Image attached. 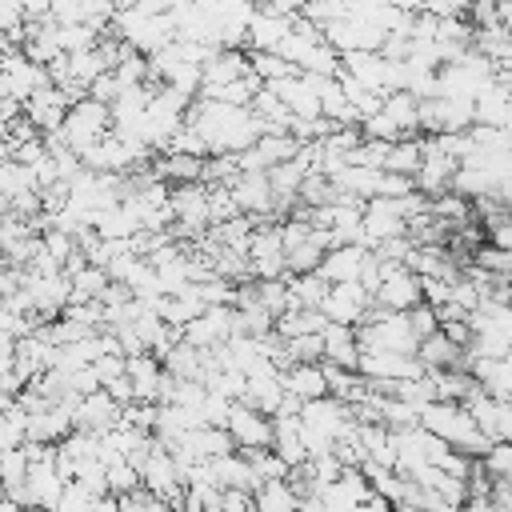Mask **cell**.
<instances>
[{"label":"cell","mask_w":512,"mask_h":512,"mask_svg":"<svg viewBox=\"0 0 512 512\" xmlns=\"http://www.w3.org/2000/svg\"><path fill=\"white\" fill-rule=\"evenodd\" d=\"M52 88V72L48 64H36L24 48L16 44H4V64H0V92L12 96V100H32L36 92Z\"/></svg>","instance_id":"obj_5"},{"label":"cell","mask_w":512,"mask_h":512,"mask_svg":"<svg viewBox=\"0 0 512 512\" xmlns=\"http://www.w3.org/2000/svg\"><path fill=\"white\" fill-rule=\"evenodd\" d=\"M288 288H292V308H320L332 284L320 272H304V276H288Z\"/></svg>","instance_id":"obj_27"},{"label":"cell","mask_w":512,"mask_h":512,"mask_svg":"<svg viewBox=\"0 0 512 512\" xmlns=\"http://www.w3.org/2000/svg\"><path fill=\"white\" fill-rule=\"evenodd\" d=\"M480 464H484V472H488L492 480H512V440H496V444L480 456Z\"/></svg>","instance_id":"obj_37"},{"label":"cell","mask_w":512,"mask_h":512,"mask_svg":"<svg viewBox=\"0 0 512 512\" xmlns=\"http://www.w3.org/2000/svg\"><path fill=\"white\" fill-rule=\"evenodd\" d=\"M456 168H460V160H452L432 136H424V164H420V172L412 176V180H416V192H424L428 200L452 192V176H456Z\"/></svg>","instance_id":"obj_12"},{"label":"cell","mask_w":512,"mask_h":512,"mask_svg":"<svg viewBox=\"0 0 512 512\" xmlns=\"http://www.w3.org/2000/svg\"><path fill=\"white\" fill-rule=\"evenodd\" d=\"M368 252H372V248H364V244H340V248H328V252H324V260H320V276H324L328 284L360 280Z\"/></svg>","instance_id":"obj_17"},{"label":"cell","mask_w":512,"mask_h":512,"mask_svg":"<svg viewBox=\"0 0 512 512\" xmlns=\"http://www.w3.org/2000/svg\"><path fill=\"white\" fill-rule=\"evenodd\" d=\"M284 360H288V364H320V360H324V332L288 336V340H284Z\"/></svg>","instance_id":"obj_30"},{"label":"cell","mask_w":512,"mask_h":512,"mask_svg":"<svg viewBox=\"0 0 512 512\" xmlns=\"http://www.w3.org/2000/svg\"><path fill=\"white\" fill-rule=\"evenodd\" d=\"M320 308H324V316H328V320L360 328V324L372 316L376 296H372L360 280H344V284H332V288H328V296H324V304H320Z\"/></svg>","instance_id":"obj_10"},{"label":"cell","mask_w":512,"mask_h":512,"mask_svg":"<svg viewBox=\"0 0 512 512\" xmlns=\"http://www.w3.org/2000/svg\"><path fill=\"white\" fill-rule=\"evenodd\" d=\"M228 432H232V440H236L240 452H260V448H272V440H276V420H272L268 412H260V408H252V404H244V400H236V408H232V416H228Z\"/></svg>","instance_id":"obj_11"},{"label":"cell","mask_w":512,"mask_h":512,"mask_svg":"<svg viewBox=\"0 0 512 512\" xmlns=\"http://www.w3.org/2000/svg\"><path fill=\"white\" fill-rule=\"evenodd\" d=\"M416 304H424V284H420V276H416L404 260H384V280H380V288H376V308L412 312Z\"/></svg>","instance_id":"obj_9"},{"label":"cell","mask_w":512,"mask_h":512,"mask_svg":"<svg viewBox=\"0 0 512 512\" xmlns=\"http://www.w3.org/2000/svg\"><path fill=\"white\" fill-rule=\"evenodd\" d=\"M476 124H488V128H508L512 124V88L504 80L488 84L476 96Z\"/></svg>","instance_id":"obj_20"},{"label":"cell","mask_w":512,"mask_h":512,"mask_svg":"<svg viewBox=\"0 0 512 512\" xmlns=\"http://www.w3.org/2000/svg\"><path fill=\"white\" fill-rule=\"evenodd\" d=\"M364 348H388V352H420V332L412 328L408 312H388V308H372V316L356 328Z\"/></svg>","instance_id":"obj_3"},{"label":"cell","mask_w":512,"mask_h":512,"mask_svg":"<svg viewBox=\"0 0 512 512\" xmlns=\"http://www.w3.org/2000/svg\"><path fill=\"white\" fill-rule=\"evenodd\" d=\"M372 388L388 392L396 380H416L424 376L428 368L420 364V356H408V352H388V348H364L360 344V368H356Z\"/></svg>","instance_id":"obj_7"},{"label":"cell","mask_w":512,"mask_h":512,"mask_svg":"<svg viewBox=\"0 0 512 512\" xmlns=\"http://www.w3.org/2000/svg\"><path fill=\"white\" fill-rule=\"evenodd\" d=\"M172 208H176V224L172 236L176 240H200L204 232H212V192L204 180L196 184H172Z\"/></svg>","instance_id":"obj_6"},{"label":"cell","mask_w":512,"mask_h":512,"mask_svg":"<svg viewBox=\"0 0 512 512\" xmlns=\"http://www.w3.org/2000/svg\"><path fill=\"white\" fill-rule=\"evenodd\" d=\"M232 196H236L240 212H248V216H256V220L280 216L276 188H272V176H268V172H240V176L232 180Z\"/></svg>","instance_id":"obj_13"},{"label":"cell","mask_w":512,"mask_h":512,"mask_svg":"<svg viewBox=\"0 0 512 512\" xmlns=\"http://www.w3.org/2000/svg\"><path fill=\"white\" fill-rule=\"evenodd\" d=\"M324 244L316 236H308L304 244L288 248V276H304V272H320V260H324Z\"/></svg>","instance_id":"obj_31"},{"label":"cell","mask_w":512,"mask_h":512,"mask_svg":"<svg viewBox=\"0 0 512 512\" xmlns=\"http://www.w3.org/2000/svg\"><path fill=\"white\" fill-rule=\"evenodd\" d=\"M256 512H300V492L292 480H268L256 492Z\"/></svg>","instance_id":"obj_26"},{"label":"cell","mask_w":512,"mask_h":512,"mask_svg":"<svg viewBox=\"0 0 512 512\" xmlns=\"http://www.w3.org/2000/svg\"><path fill=\"white\" fill-rule=\"evenodd\" d=\"M248 72H252V56H244L240 48H220V52L204 64V88H200V92L220 88V84H232V80H240V76H248Z\"/></svg>","instance_id":"obj_19"},{"label":"cell","mask_w":512,"mask_h":512,"mask_svg":"<svg viewBox=\"0 0 512 512\" xmlns=\"http://www.w3.org/2000/svg\"><path fill=\"white\" fill-rule=\"evenodd\" d=\"M328 328V316L324 308H288L284 316H276V336L288 340V336H308V332H324Z\"/></svg>","instance_id":"obj_24"},{"label":"cell","mask_w":512,"mask_h":512,"mask_svg":"<svg viewBox=\"0 0 512 512\" xmlns=\"http://www.w3.org/2000/svg\"><path fill=\"white\" fill-rule=\"evenodd\" d=\"M336 196H340V188L332 184V176H324V172H308V180H304V188H300V204H304V208L332 204Z\"/></svg>","instance_id":"obj_34"},{"label":"cell","mask_w":512,"mask_h":512,"mask_svg":"<svg viewBox=\"0 0 512 512\" xmlns=\"http://www.w3.org/2000/svg\"><path fill=\"white\" fill-rule=\"evenodd\" d=\"M420 424L432 436H440L444 444H452V448H460L468 456H484L492 448V440L480 432V424H476V416H472V408L464 400H432V404H424L420 408Z\"/></svg>","instance_id":"obj_2"},{"label":"cell","mask_w":512,"mask_h":512,"mask_svg":"<svg viewBox=\"0 0 512 512\" xmlns=\"http://www.w3.org/2000/svg\"><path fill=\"white\" fill-rule=\"evenodd\" d=\"M0 188H4V204H12V200H20L24 192H40V176H36V168H28V164H20V160H4V168H0Z\"/></svg>","instance_id":"obj_25"},{"label":"cell","mask_w":512,"mask_h":512,"mask_svg":"<svg viewBox=\"0 0 512 512\" xmlns=\"http://www.w3.org/2000/svg\"><path fill=\"white\" fill-rule=\"evenodd\" d=\"M284 388L300 400H320L332 396L328 392V376H324V360L320 364H288L284 368Z\"/></svg>","instance_id":"obj_21"},{"label":"cell","mask_w":512,"mask_h":512,"mask_svg":"<svg viewBox=\"0 0 512 512\" xmlns=\"http://www.w3.org/2000/svg\"><path fill=\"white\" fill-rule=\"evenodd\" d=\"M248 268L252 280H280L288 276V248H284V232L280 224H256L252 244H248Z\"/></svg>","instance_id":"obj_8"},{"label":"cell","mask_w":512,"mask_h":512,"mask_svg":"<svg viewBox=\"0 0 512 512\" xmlns=\"http://www.w3.org/2000/svg\"><path fill=\"white\" fill-rule=\"evenodd\" d=\"M420 164H424V136H404V140H396V144H392V152H388V164H384V168L404 172V176H416V172H420Z\"/></svg>","instance_id":"obj_28"},{"label":"cell","mask_w":512,"mask_h":512,"mask_svg":"<svg viewBox=\"0 0 512 512\" xmlns=\"http://www.w3.org/2000/svg\"><path fill=\"white\" fill-rule=\"evenodd\" d=\"M60 132H64L68 148H76V152L84 156L92 144H100V140L112 132V104H104V100H96V96H80V100L68 108Z\"/></svg>","instance_id":"obj_4"},{"label":"cell","mask_w":512,"mask_h":512,"mask_svg":"<svg viewBox=\"0 0 512 512\" xmlns=\"http://www.w3.org/2000/svg\"><path fill=\"white\" fill-rule=\"evenodd\" d=\"M296 16H284V12H272V8H256L252 24H248V48L252 52H276L284 44V36L292 32Z\"/></svg>","instance_id":"obj_16"},{"label":"cell","mask_w":512,"mask_h":512,"mask_svg":"<svg viewBox=\"0 0 512 512\" xmlns=\"http://www.w3.org/2000/svg\"><path fill=\"white\" fill-rule=\"evenodd\" d=\"M300 16L312 20L316 28H328V24H336L340 16H348V0H304Z\"/></svg>","instance_id":"obj_36"},{"label":"cell","mask_w":512,"mask_h":512,"mask_svg":"<svg viewBox=\"0 0 512 512\" xmlns=\"http://www.w3.org/2000/svg\"><path fill=\"white\" fill-rule=\"evenodd\" d=\"M248 56H252V72H256L264 84H276V80H288V76L300 72V68L288 64L280 52H248Z\"/></svg>","instance_id":"obj_32"},{"label":"cell","mask_w":512,"mask_h":512,"mask_svg":"<svg viewBox=\"0 0 512 512\" xmlns=\"http://www.w3.org/2000/svg\"><path fill=\"white\" fill-rule=\"evenodd\" d=\"M464 352L468 348H460L456 340H448L444 332H432V336H424L420 340V364L432 372V368H464Z\"/></svg>","instance_id":"obj_23"},{"label":"cell","mask_w":512,"mask_h":512,"mask_svg":"<svg viewBox=\"0 0 512 512\" xmlns=\"http://www.w3.org/2000/svg\"><path fill=\"white\" fill-rule=\"evenodd\" d=\"M204 160L208 156H188V152H160V160H152L156 176L168 184H196L204 180Z\"/></svg>","instance_id":"obj_22"},{"label":"cell","mask_w":512,"mask_h":512,"mask_svg":"<svg viewBox=\"0 0 512 512\" xmlns=\"http://www.w3.org/2000/svg\"><path fill=\"white\" fill-rule=\"evenodd\" d=\"M164 376H168V368H164V360H160L156 352L128 356V380H132V388H136V400L160 404V396H164Z\"/></svg>","instance_id":"obj_15"},{"label":"cell","mask_w":512,"mask_h":512,"mask_svg":"<svg viewBox=\"0 0 512 512\" xmlns=\"http://www.w3.org/2000/svg\"><path fill=\"white\" fill-rule=\"evenodd\" d=\"M460 512H500V504H496L492 496H468V500L460 504Z\"/></svg>","instance_id":"obj_41"},{"label":"cell","mask_w":512,"mask_h":512,"mask_svg":"<svg viewBox=\"0 0 512 512\" xmlns=\"http://www.w3.org/2000/svg\"><path fill=\"white\" fill-rule=\"evenodd\" d=\"M420 284H424V300H428L432 308H440V304L452 300V284H456V280H448V276H420Z\"/></svg>","instance_id":"obj_38"},{"label":"cell","mask_w":512,"mask_h":512,"mask_svg":"<svg viewBox=\"0 0 512 512\" xmlns=\"http://www.w3.org/2000/svg\"><path fill=\"white\" fill-rule=\"evenodd\" d=\"M408 320H412V328L420 332V340H424V336H432V332H440V312H436L428 300H424V304H416V308L408 312Z\"/></svg>","instance_id":"obj_39"},{"label":"cell","mask_w":512,"mask_h":512,"mask_svg":"<svg viewBox=\"0 0 512 512\" xmlns=\"http://www.w3.org/2000/svg\"><path fill=\"white\" fill-rule=\"evenodd\" d=\"M4 452V460H0V472H4V488H20L24 480H28V468H32V456H28V448L20 444V448H0Z\"/></svg>","instance_id":"obj_35"},{"label":"cell","mask_w":512,"mask_h":512,"mask_svg":"<svg viewBox=\"0 0 512 512\" xmlns=\"http://www.w3.org/2000/svg\"><path fill=\"white\" fill-rule=\"evenodd\" d=\"M104 388L112 392V400H116V404H124V408H128V404H136V388H132V380H128V376H120V380H112V384H104Z\"/></svg>","instance_id":"obj_40"},{"label":"cell","mask_w":512,"mask_h":512,"mask_svg":"<svg viewBox=\"0 0 512 512\" xmlns=\"http://www.w3.org/2000/svg\"><path fill=\"white\" fill-rule=\"evenodd\" d=\"M108 284H112L108 268L84 264L80 272H72V300H100V296L108 292Z\"/></svg>","instance_id":"obj_29"},{"label":"cell","mask_w":512,"mask_h":512,"mask_svg":"<svg viewBox=\"0 0 512 512\" xmlns=\"http://www.w3.org/2000/svg\"><path fill=\"white\" fill-rule=\"evenodd\" d=\"M188 124L204 136L208 152L212 156H224V152H244L252 148L268 128L264 120L244 108V104H224V100H208V96H196L192 108H188Z\"/></svg>","instance_id":"obj_1"},{"label":"cell","mask_w":512,"mask_h":512,"mask_svg":"<svg viewBox=\"0 0 512 512\" xmlns=\"http://www.w3.org/2000/svg\"><path fill=\"white\" fill-rule=\"evenodd\" d=\"M120 416H124V404H116L108 388L88 392V396H80V404H76V428L96 432V436L108 432V428H116Z\"/></svg>","instance_id":"obj_14"},{"label":"cell","mask_w":512,"mask_h":512,"mask_svg":"<svg viewBox=\"0 0 512 512\" xmlns=\"http://www.w3.org/2000/svg\"><path fill=\"white\" fill-rule=\"evenodd\" d=\"M324 360L356 372L360 368V332L352 324L328 320V328H324Z\"/></svg>","instance_id":"obj_18"},{"label":"cell","mask_w":512,"mask_h":512,"mask_svg":"<svg viewBox=\"0 0 512 512\" xmlns=\"http://www.w3.org/2000/svg\"><path fill=\"white\" fill-rule=\"evenodd\" d=\"M136 488H144L140 464H132V460L108 464V492H112V496H128V492H136Z\"/></svg>","instance_id":"obj_33"}]
</instances>
